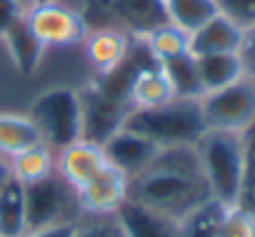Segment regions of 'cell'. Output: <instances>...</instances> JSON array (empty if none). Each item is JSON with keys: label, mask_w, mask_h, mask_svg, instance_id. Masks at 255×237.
Segmentation results:
<instances>
[{"label": "cell", "mask_w": 255, "mask_h": 237, "mask_svg": "<svg viewBox=\"0 0 255 237\" xmlns=\"http://www.w3.org/2000/svg\"><path fill=\"white\" fill-rule=\"evenodd\" d=\"M128 200L143 205L173 222L213 200L200 172L195 145H168L160 148L153 162L130 177Z\"/></svg>", "instance_id": "1"}, {"label": "cell", "mask_w": 255, "mask_h": 237, "mask_svg": "<svg viewBox=\"0 0 255 237\" xmlns=\"http://www.w3.org/2000/svg\"><path fill=\"white\" fill-rule=\"evenodd\" d=\"M198 160L210 197L223 207H233L240 200L245 175V138L243 133L205 130L198 143Z\"/></svg>", "instance_id": "2"}, {"label": "cell", "mask_w": 255, "mask_h": 237, "mask_svg": "<svg viewBox=\"0 0 255 237\" xmlns=\"http://www.w3.org/2000/svg\"><path fill=\"white\" fill-rule=\"evenodd\" d=\"M123 128L153 140L158 148L195 145L208 130L200 112V97H173L158 107L128 110Z\"/></svg>", "instance_id": "3"}, {"label": "cell", "mask_w": 255, "mask_h": 237, "mask_svg": "<svg viewBox=\"0 0 255 237\" xmlns=\"http://www.w3.org/2000/svg\"><path fill=\"white\" fill-rule=\"evenodd\" d=\"M28 115L38 125L43 143L55 150L83 138V102L80 92L73 87H50L40 92Z\"/></svg>", "instance_id": "4"}, {"label": "cell", "mask_w": 255, "mask_h": 237, "mask_svg": "<svg viewBox=\"0 0 255 237\" xmlns=\"http://www.w3.org/2000/svg\"><path fill=\"white\" fill-rule=\"evenodd\" d=\"M200 112L208 130L245 133L255 123V80L243 75L225 87L200 95Z\"/></svg>", "instance_id": "5"}, {"label": "cell", "mask_w": 255, "mask_h": 237, "mask_svg": "<svg viewBox=\"0 0 255 237\" xmlns=\"http://www.w3.org/2000/svg\"><path fill=\"white\" fill-rule=\"evenodd\" d=\"M23 20L43 48H73L80 45L88 35L85 15L63 0L28 3Z\"/></svg>", "instance_id": "6"}, {"label": "cell", "mask_w": 255, "mask_h": 237, "mask_svg": "<svg viewBox=\"0 0 255 237\" xmlns=\"http://www.w3.org/2000/svg\"><path fill=\"white\" fill-rule=\"evenodd\" d=\"M78 195L58 175H50L40 182L25 185V222L28 230L80 220Z\"/></svg>", "instance_id": "7"}, {"label": "cell", "mask_w": 255, "mask_h": 237, "mask_svg": "<svg viewBox=\"0 0 255 237\" xmlns=\"http://www.w3.org/2000/svg\"><path fill=\"white\" fill-rule=\"evenodd\" d=\"M128 185H130V177L108 162L85 187L75 192L80 215L83 217H113L128 200Z\"/></svg>", "instance_id": "8"}, {"label": "cell", "mask_w": 255, "mask_h": 237, "mask_svg": "<svg viewBox=\"0 0 255 237\" xmlns=\"http://www.w3.org/2000/svg\"><path fill=\"white\" fill-rule=\"evenodd\" d=\"M105 165H108V158H105L103 145L85 138H78L55 150V175L65 185H70L75 192L85 187Z\"/></svg>", "instance_id": "9"}, {"label": "cell", "mask_w": 255, "mask_h": 237, "mask_svg": "<svg viewBox=\"0 0 255 237\" xmlns=\"http://www.w3.org/2000/svg\"><path fill=\"white\" fill-rule=\"evenodd\" d=\"M83 102V138L93 143H105L115 130L123 128L125 115H128V102L110 97L103 87H93L90 92H80Z\"/></svg>", "instance_id": "10"}, {"label": "cell", "mask_w": 255, "mask_h": 237, "mask_svg": "<svg viewBox=\"0 0 255 237\" xmlns=\"http://www.w3.org/2000/svg\"><path fill=\"white\" fill-rule=\"evenodd\" d=\"M103 150H105V158L110 165L123 170L128 177H135L153 162V158L160 148L153 140H148L133 130L120 128L103 143Z\"/></svg>", "instance_id": "11"}, {"label": "cell", "mask_w": 255, "mask_h": 237, "mask_svg": "<svg viewBox=\"0 0 255 237\" xmlns=\"http://www.w3.org/2000/svg\"><path fill=\"white\" fill-rule=\"evenodd\" d=\"M80 45L85 50L90 68L103 78L125 63V58L130 55L133 40L128 35V30H123V28H98V30H88V35Z\"/></svg>", "instance_id": "12"}, {"label": "cell", "mask_w": 255, "mask_h": 237, "mask_svg": "<svg viewBox=\"0 0 255 237\" xmlns=\"http://www.w3.org/2000/svg\"><path fill=\"white\" fill-rule=\"evenodd\" d=\"M173 97H178V95H175V87H173V82H170V78L165 75V70H163L160 63H148V65H143V68L133 75L130 85H128V95H125L128 107H130V110L158 107V105L170 102Z\"/></svg>", "instance_id": "13"}, {"label": "cell", "mask_w": 255, "mask_h": 237, "mask_svg": "<svg viewBox=\"0 0 255 237\" xmlns=\"http://www.w3.org/2000/svg\"><path fill=\"white\" fill-rule=\"evenodd\" d=\"M240 40H243V28L238 23H233L228 15L218 13L203 28H198L195 33H190L188 53L193 58L215 55V53H238Z\"/></svg>", "instance_id": "14"}, {"label": "cell", "mask_w": 255, "mask_h": 237, "mask_svg": "<svg viewBox=\"0 0 255 237\" xmlns=\"http://www.w3.org/2000/svg\"><path fill=\"white\" fill-rule=\"evenodd\" d=\"M115 220L120 222L125 237H178V222L130 200L123 202V207L115 212Z\"/></svg>", "instance_id": "15"}, {"label": "cell", "mask_w": 255, "mask_h": 237, "mask_svg": "<svg viewBox=\"0 0 255 237\" xmlns=\"http://www.w3.org/2000/svg\"><path fill=\"white\" fill-rule=\"evenodd\" d=\"M40 143L43 135L28 112H0V155L13 158Z\"/></svg>", "instance_id": "16"}, {"label": "cell", "mask_w": 255, "mask_h": 237, "mask_svg": "<svg viewBox=\"0 0 255 237\" xmlns=\"http://www.w3.org/2000/svg\"><path fill=\"white\" fill-rule=\"evenodd\" d=\"M0 40H3V45H5V50H8V55H10V60H13V65H15L18 73L30 75V73L38 70L45 48H43L40 40L30 33V28L25 25L23 18H20L3 38H0Z\"/></svg>", "instance_id": "17"}, {"label": "cell", "mask_w": 255, "mask_h": 237, "mask_svg": "<svg viewBox=\"0 0 255 237\" xmlns=\"http://www.w3.org/2000/svg\"><path fill=\"white\" fill-rule=\"evenodd\" d=\"M195 68H198V78H200V87L203 95L213 92L218 87H225L230 82H235L238 78L245 75L243 70V60L238 53H215V55H200L195 58Z\"/></svg>", "instance_id": "18"}, {"label": "cell", "mask_w": 255, "mask_h": 237, "mask_svg": "<svg viewBox=\"0 0 255 237\" xmlns=\"http://www.w3.org/2000/svg\"><path fill=\"white\" fill-rule=\"evenodd\" d=\"M113 8H115V15L120 18V23L135 38L168 23L165 10H163V0H113Z\"/></svg>", "instance_id": "19"}, {"label": "cell", "mask_w": 255, "mask_h": 237, "mask_svg": "<svg viewBox=\"0 0 255 237\" xmlns=\"http://www.w3.org/2000/svg\"><path fill=\"white\" fill-rule=\"evenodd\" d=\"M8 160H10L13 180H18L23 185H33V182H40V180L55 175V148H50L48 143L33 145Z\"/></svg>", "instance_id": "20"}, {"label": "cell", "mask_w": 255, "mask_h": 237, "mask_svg": "<svg viewBox=\"0 0 255 237\" xmlns=\"http://www.w3.org/2000/svg\"><path fill=\"white\" fill-rule=\"evenodd\" d=\"M163 10L165 20L185 30L188 35L220 13L218 0H163Z\"/></svg>", "instance_id": "21"}, {"label": "cell", "mask_w": 255, "mask_h": 237, "mask_svg": "<svg viewBox=\"0 0 255 237\" xmlns=\"http://www.w3.org/2000/svg\"><path fill=\"white\" fill-rule=\"evenodd\" d=\"M25 232V185L10 177L0 187V235L23 237Z\"/></svg>", "instance_id": "22"}, {"label": "cell", "mask_w": 255, "mask_h": 237, "mask_svg": "<svg viewBox=\"0 0 255 237\" xmlns=\"http://www.w3.org/2000/svg\"><path fill=\"white\" fill-rule=\"evenodd\" d=\"M138 40L145 45V50L150 53V58L155 63H165L178 55H185L188 45H190V35L185 30L175 28L173 23H163V25L148 30L145 35H140Z\"/></svg>", "instance_id": "23"}, {"label": "cell", "mask_w": 255, "mask_h": 237, "mask_svg": "<svg viewBox=\"0 0 255 237\" xmlns=\"http://www.w3.org/2000/svg\"><path fill=\"white\" fill-rule=\"evenodd\" d=\"M223 205L215 200L203 202L183 220H178V237H218V225L223 217Z\"/></svg>", "instance_id": "24"}, {"label": "cell", "mask_w": 255, "mask_h": 237, "mask_svg": "<svg viewBox=\"0 0 255 237\" xmlns=\"http://www.w3.org/2000/svg\"><path fill=\"white\" fill-rule=\"evenodd\" d=\"M165 75L170 78L173 87H175V95L178 97H200L203 95V87H200V78H198V68H195V58L190 53L185 55H178L173 60H165L160 63Z\"/></svg>", "instance_id": "25"}, {"label": "cell", "mask_w": 255, "mask_h": 237, "mask_svg": "<svg viewBox=\"0 0 255 237\" xmlns=\"http://www.w3.org/2000/svg\"><path fill=\"white\" fill-rule=\"evenodd\" d=\"M218 237H255V212L238 205L225 207L218 225Z\"/></svg>", "instance_id": "26"}, {"label": "cell", "mask_w": 255, "mask_h": 237, "mask_svg": "<svg viewBox=\"0 0 255 237\" xmlns=\"http://www.w3.org/2000/svg\"><path fill=\"white\" fill-rule=\"evenodd\" d=\"M243 138H245V175H243L238 207L255 212V123L243 133Z\"/></svg>", "instance_id": "27"}, {"label": "cell", "mask_w": 255, "mask_h": 237, "mask_svg": "<svg viewBox=\"0 0 255 237\" xmlns=\"http://www.w3.org/2000/svg\"><path fill=\"white\" fill-rule=\"evenodd\" d=\"M218 8L243 30L255 25V0H218Z\"/></svg>", "instance_id": "28"}, {"label": "cell", "mask_w": 255, "mask_h": 237, "mask_svg": "<svg viewBox=\"0 0 255 237\" xmlns=\"http://www.w3.org/2000/svg\"><path fill=\"white\" fill-rule=\"evenodd\" d=\"M78 237H125V235L113 215V217H83Z\"/></svg>", "instance_id": "29"}, {"label": "cell", "mask_w": 255, "mask_h": 237, "mask_svg": "<svg viewBox=\"0 0 255 237\" xmlns=\"http://www.w3.org/2000/svg\"><path fill=\"white\" fill-rule=\"evenodd\" d=\"M25 5V0H0V38L23 18Z\"/></svg>", "instance_id": "30"}, {"label": "cell", "mask_w": 255, "mask_h": 237, "mask_svg": "<svg viewBox=\"0 0 255 237\" xmlns=\"http://www.w3.org/2000/svg\"><path fill=\"white\" fill-rule=\"evenodd\" d=\"M80 220H70V222H58V225H48V227H38V230H28L23 237H78L80 230Z\"/></svg>", "instance_id": "31"}, {"label": "cell", "mask_w": 255, "mask_h": 237, "mask_svg": "<svg viewBox=\"0 0 255 237\" xmlns=\"http://www.w3.org/2000/svg\"><path fill=\"white\" fill-rule=\"evenodd\" d=\"M238 55H240V60H243L245 75L255 80V25L243 30V40H240Z\"/></svg>", "instance_id": "32"}, {"label": "cell", "mask_w": 255, "mask_h": 237, "mask_svg": "<svg viewBox=\"0 0 255 237\" xmlns=\"http://www.w3.org/2000/svg\"><path fill=\"white\" fill-rule=\"evenodd\" d=\"M10 177H13V175H10V160H8L5 155H0V187H3Z\"/></svg>", "instance_id": "33"}, {"label": "cell", "mask_w": 255, "mask_h": 237, "mask_svg": "<svg viewBox=\"0 0 255 237\" xmlns=\"http://www.w3.org/2000/svg\"><path fill=\"white\" fill-rule=\"evenodd\" d=\"M25 3H43V0H25Z\"/></svg>", "instance_id": "34"}, {"label": "cell", "mask_w": 255, "mask_h": 237, "mask_svg": "<svg viewBox=\"0 0 255 237\" xmlns=\"http://www.w3.org/2000/svg\"><path fill=\"white\" fill-rule=\"evenodd\" d=\"M0 237H5V235H0Z\"/></svg>", "instance_id": "35"}]
</instances>
